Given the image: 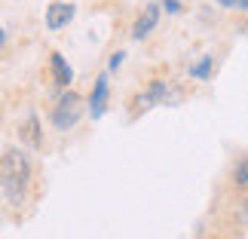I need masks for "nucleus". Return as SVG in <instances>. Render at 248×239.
Returning a JSON list of instances; mask_svg holds the SVG:
<instances>
[{
    "instance_id": "nucleus-1",
    "label": "nucleus",
    "mask_w": 248,
    "mask_h": 239,
    "mask_svg": "<svg viewBox=\"0 0 248 239\" xmlns=\"http://www.w3.org/2000/svg\"><path fill=\"white\" fill-rule=\"evenodd\" d=\"M0 187H3V193L13 206L25 203L28 187H31V159H28L25 150L6 147L0 154Z\"/></svg>"
},
{
    "instance_id": "nucleus-2",
    "label": "nucleus",
    "mask_w": 248,
    "mask_h": 239,
    "mask_svg": "<svg viewBox=\"0 0 248 239\" xmlns=\"http://www.w3.org/2000/svg\"><path fill=\"white\" fill-rule=\"evenodd\" d=\"M83 111H86V104L77 92H64L59 101H55V108H52V126L59 129V132H68L77 126V120L83 117Z\"/></svg>"
},
{
    "instance_id": "nucleus-3",
    "label": "nucleus",
    "mask_w": 248,
    "mask_h": 239,
    "mask_svg": "<svg viewBox=\"0 0 248 239\" xmlns=\"http://www.w3.org/2000/svg\"><path fill=\"white\" fill-rule=\"evenodd\" d=\"M74 13H77V6H74V3L55 0V3L46 6V28H49V31H62V28H68L74 22Z\"/></svg>"
},
{
    "instance_id": "nucleus-4",
    "label": "nucleus",
    "mask_w": 248,
    "mask_h": 239,
    "mask_svg": "<svg viewBox=\"0 0 248 239\" xmlns=\"http://www.w3.org/2000/svg\"><path fill=\"white\" fill-rule=\"evenodd\" d=\"M108 92H110L108 74H98V77H95V86H92V95H89V117L92 120H98L104 113V108H108Z\"/></svg>"
},
{
    "instance_id": "nucleus-5",
    "label": "nucleus",
    "mask_w": 248,
    "mask_h": 239,
    "mask_svg": "<svg viewBox=\"0 0 248 239\" xmlns=\"http://www.w3.org/2000/svg\"><path fill=\"white\" fill-rule=\"evenodd\" d=\"M156 22H159V3H147L141 9L135 28H132V37H135V40H144V37L156 28Z\"/></svg>"
},
{
    "instance_id": "nucleus-6",
    "label": "nucleus",
    "mask_w": 248,
    "mask_h": 239,
    "mask_svg": "<svg viewBox=\"0 0 248 239\" xmlns=\"http://www.w3.org/2000/svg\"><path fill=\"white\" fill-rule=\"evenodd\" d=\"M49 71H52V83L55 86H71V80H74V71H71V64L64 62V55L62 52H52L49 55Z\"/></svg>"
},
{
    "instance_id": "nucleus-7",
    "label": "nucleus",
    "mask_w": 248,
    "mask_h": 239,
    "mask_svg": "<svg viewBox=\"0 0 248 239\" xmlns=\"http://www.w3.org/2000/svg\"><path fill=\"white\" fill-rule=\"evenodd\" d=\"M166 95H169V86H166L163 80H154V83L147 86V92L138 98L141 111H144V108H154V104H163V101H166Z\"/></svg>"
},
{
    "instance_id": "nucleus-8",
    "label": "nucleus",
    "mask_w": 248,
    "mask_h": 239,
    "mask_svg": "<svg viewBox=\"0 0 248 239\" xmlns=\"http://www.w3.org/2000/svg\"><path fill=\"white\" fill-rule=\"evenodd\" d=\"M22 138L28 141L31 147H40V141H43V135H40V123H37V117L31 113V117L25 120V126H22Z\"/></svg>"
},
{
    "instance_id": "nucleus-9",
    "label": "nucleus",
    "mask_w": 248,
    "mask_h": 239,
    "mask_svg": "<svg viewBox=\"0 0 248 239\" xmlns=\"http://www.w3.org/2000/svg\"><path fill=\"white\" fill-rule=\"evenodd\" d=\"M212 64H215L212 55H202V62L190 64V77H196V80H208V77H212Z\"/></svg>"
},
{
    "instance_id": "nucleus-10",
    "label": "nucleus",
    "mask_w": 248,
    "mask_h": 239,
    "mask_svg": "<svg viewBox=\"0 0 248 239\" xmlns=\"http://www.w3.org/2000/svg\"><path fill=\"white\" fill-rule=\"evenodd\" d=\"M233 178H236V184H239V187H248V157H242L233 166Z\"/></svg>"
},
{
    "instance_id": "nucleus-11",
    "label": "nucleus",
    "mask_w": 248,
    "mask_h": 239,
    "mask_svg": "<svg viewBox=\"0 0 248 239\" xmlns=\"http://www.w3.org/2000/svg\"><path fill=\"white\" fill-rule=\"evenodd\" d=\"M217 6L236 9V13H248V0H217Z\"/></svg>"
},
{
    "instance_id": "nucleus-12",
    "label": "nucleus",
    "mask_w": 248,
    "mask_h": 239,
    "mask_svg": "<svg viewBox=\"0 0 248 239\" xmlns=\"http://www.w3.org/2000/svg\"><path fill=\"white\" fill-rule=\"evenodd\" d=\"M120 64H123V52H113V55H110V62H108V68H110V71H117Z\"/></svg>"
},
{
    "instance_id": "nucleus-13",
    "label": "nucleus",
    "mask_w": 248,
    "mask_h": 239,
    "mask_svg": "<svg viewBox=\"0 0 248 239\" xmlns=\"http://www.w3.org/2000/svg\"><path fill=\"white\" fill-rule=\"evenodd\" d=\"M163 6L169 9V13H181V3H178V0H163Z\"/></svg>"
},
{
    "instance_id": "nucleus-14",
    "label": "nucleus",
    "mask_w": 248,
    "mask_h": 239,
    "mask_svg": "<svg viewBox=\"0 0 248 239\" xmlns=\"http://www.w3.org/2000/svg\"><path fill=\"white\" fill-rule=\"evenodd\" d=\"M3 40H6V34H3V28H0V46H3Z\"/></svg>"
}]
</instances>
